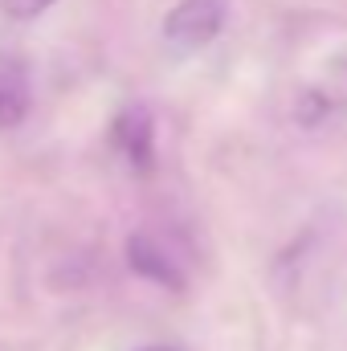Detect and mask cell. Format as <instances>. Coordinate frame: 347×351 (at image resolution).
<instances>
[{
  "label": "cell",
  "instance_id": "3",
  "mask_svg": "<svg viewBox=\"0 0 347 351\" xmlns=\"http://www.w3.org/2000/svg\"><path fill=\"white\" fill-rule=\"evenodd\" d=\"M127 262H131L135 274H143V278H152L160 286H172V290L184 286V274L176 269V262L168 258V250L156 237H147V233H139V237L127 241Z\"/></svg>",
  "mask_w": 347,
  "mask_h": 351
},
{
  "label": "cell",
  "instance_id": "6",
  "mask_svg": "<svg viewBox=\"0 0 347 351\" xmlns=\"http://www.w3.org/2000/svg\"><path fill=\"white\" fill-rule=\"evenodd\" d=\"M143 351H172V348H143Z\"/></svg>",
  "mask_w": 347,
  "mask_h": 351
},
{
  "label": "cell",
  "instance_id": "2",
  "mask_svg": "<svg viewBox=\"0 0 347 351\" xmlns=\"http://www.w3.org/2000/svg\"><path fill=\"white\" fill-rule=\"evenodd\" d=\"M115 147H119V156H123L135 172H147V168H152L156 131H152V114H147L143 106H127V110L115 119Z\"/></svg>",
  "mask_w": 347,
  "mask_h": 351
},
{
  "label": "cell",
  "instance_id": "1",
  "mask_svg": "<svg viewBox=\"0 0 347 351\" xmlns=\"http://www.w3.org/2000/svg\"><path fill=\"white\" fill-rule=\"evenodd\" d=\"M225 25V0H180L164 21V41L176 53L204 49Z\"/></svg>",
  "mask_w": 347,
  "mask_h": 351
},
{
  "label": "cell",
  "instance_id": "4",
  "mask_svg": "<svg viewBox=\"0 0 347 351\" xmlns=\"http://www.w3.org/2000/svg\"><path fill=\"white\" fill-rule=\"evenodd\" d=\"M29 74L21 62H0V131L16 127L29 114Z\"/></svg>",
  "mask_w": 347,
  "mask_h": 351
},
{
  "label": "cell",
  "instance_id": "5",
  "mask_svg": "<svg viewBox=\"0 0 347 351\" xmlns=\"http://www.w3.org/2000/svg\"><path fill=\"white\" fill-rule=\"evenodd\" d=\"M49 4H53V0H0V8H4L12 21H33V16H41Z\"/></svg>",
  "mask_w": 347,
  "mask_h": 351
}]
</instances>
